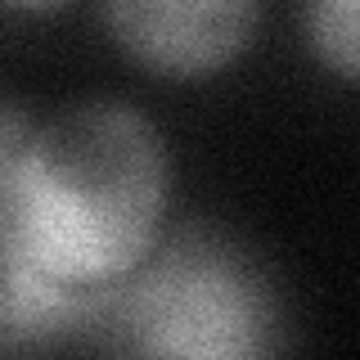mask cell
<instances>
[{"label":"cell","instance_id":"obj_3","mask_svg":"<svg viewBox=\"0 0 360 360\" xmlns=\"http://www.w3.org/2000/svg\"><path fill=\"white\" fill-rule=\"evenodd\" d=\"M262 0H104L117 50L153 77L198 82L248 50Z\"/></svg>","mask_w":360,"mask_h":360},{"label":"cell","instance_id":"obj_6","mask_svg":"<svg viewBox=\"0 0 360 360\" xmlns=\"http://www.w3.org/2000/svg\"><path fill=\"white\" fill-rule=\"evenodd\" d=\"M9 9H18V14H50V9H59L63 0H5Z\"/></svg>","mask_w":360,"mask_h":360},{"label":"cell","instance_id":"obj_5","mask_svg":"<svg viewBox=\"0 0 360 360\" xmlns=\"http://www.w3.org/2000/svg\"><path fill=\"white\" fill-rule=\"evenodd\" d=\"M302 37L329 72L360 86V0H302Z\"/></svg>","mask_w":360,"mask_h":360},{"label":"cell","instance_id":"obj_4","mask_svg":"<svg viewBox=\"0 0 360 360\" xmlns=\"http://www.w3.org/2000/svg\"><path fill=\"white\" fill-rule=\"evenodd\" d=\"M5 279H0V347L18 352L27 342H45V338L72 329V320L90 307L95 292H82L50 270H41L32 257L18 248H5Z\"/></svg>","mask_w":360,"mask_h":360},{"label":"cell","instance_id":"obj_2","mask_svg":"<svg viewBox=\"0 0 360 360\" xmlns=\"http://www.w3.org/2000/svg\"><path fill=\"white\" fill-rule=\"evenodd\" d=\"M112 347L131 356L243 360L279 347L275 292L252 257L207 230H180L108 302Z\"/></svg>","mask_w":360,"mask_h":360},{"label":"cell","instance_id":"obj_1","mask_svg":"<svg viewBox=\"0 0 360 360\" xmlns=\"http://www.w3.org/2000/svg\"><path fill=\"white\" fill-rule=\"evenodd\" d=\"M167 185V144L144 112L72 104L0 149V243L82 292L117 288L158 248Z\"/></svg>","mask_w":360,"mask_h":360}]
</instances>
